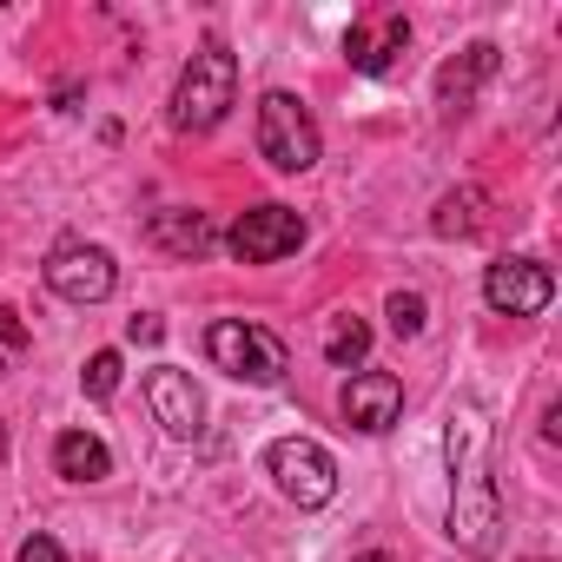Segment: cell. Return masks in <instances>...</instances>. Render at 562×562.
Listing matches in <instances>:
<instances>
[{
    "label": "cell",
    "mask_w": 562,
    "mask_h": 562,
    "mask_svg": "<svg viewBox=\"0 0 562 562\" xmlns=\"http://www.w3.org/2000/svg\"><path fill=\"white\" fill-rule=\"evenodd\" d=\"M80 384H87V397H93V404H106V397L120 391V351H93V358H87V371H80Z\"/></svg>",
    "instance_id": "ac0fdd59"
},
{
    "label": "cell",
    "mask_w": 562,
    "mask_h": 562,
    "mask_svg": "<svg viewBox=\"0 0 562 562\" xmlns=\"http://www.w3.org/2000/svg\"><path fill=\"white\" fill-rule=\"evenodd\" d=\"M0 345H8V351H27V325H21L14 305H0Z\"/></svg>",
    "instance_id": "44dd1931"
},
{
    "label": "cell",
    "mask_w": 562,
    "mask_h": 562,
    "mask_svg": "<svg viewBox=\"0 0 562 562\" xmlns=\"http://www.w3.org/2000/svg\"><path fill=\"white\" fill-rule=\"evenodd\" d=\"M351 562H391V555H384V549H364V555H351Z\"/></svg>",
    "instance_id": "7402d4cb"
},
{
    "label": "cell",
    "mask_w": 562,
    "mask_h": 562,
    "mask_svg": "<svg viewBox=\"0 0 562 562\" xmlns=\"http://www.w3.org/2000/svg\"><path fill=\"white\" fill-rule=\"evenodd\" d=\"M364 358H371V325L358 312H338L325 325V364L331 371H364Z\"/></svg>",
    "instance_id": "2e32d148"
},
{
    "label": "cell",
    "mask_w": 562,
    "mask_h": 562,
    "mask_svg": "<svg viewBox=\"0 0 562 562\" xmlns=\"http://www.w3.org/2000/svg\"><path fill=\"white\" fill-rule=\"evenodd\" d=\"M0 457H8V430H0Z\"/></svg>",
    "instance_id": "603a6c76"
},
{
    "label": "cell",
    "mask_w": 562,
    "mask_h": 562,
    "mask_svg": "<svg viewBox=\"0 0 562 562\" xmlns=\"http://www.w3.org/2000/svg\"><path fill=\"white\" fill-rule=\"evenodd\" d=\"M549 299H555V271L542 258H496L483 271V305L496 318H536L549 312Z\"/></svg>",
    "instance_id": "ba28073f"
},
{
    "label": "cell",
    "mask_w": 562,
    "mask_h": 562,
    "mask_svg": "<svg viewBox=\"0 0 562 562\" xmlns=\"http://www.w3.org/2000/svg\"><path fill=\"white\" fill-rule=\"evenodd\" d=\"M305 245V218L292 205H245L225 232V251L238 265H278V258H292Z\"/></svg>",
    "instance_id": "52a82bcc"
},
{
    "label": "cell",
    "mask_w": 562,
    "mask_h": 562,
    "mask_svg": "<svg viewBox=\"0 0 562 562\" xmlns=\"http://www.w3.org/2000/svg\"><path fill=\"white\" fill-rule=\"evenodd\" d=\"M496 67H503V54H496V41H470L463 54H450L443 67H437V106L457 120V113H470V100L496 80Z\"/></svg>",
    "instance_id": "8fae6325"
},
{
    "label": "cell",
    "mask_w": 562,
    "mask_h": 562,
    "mask_svg": "<svg viewBox=\"0 0 562 562\" xmlns=\"http://www.w3.org/2000/svg\"><path fill=\"white\" fill-rule=\"evenodd\" d=\"M166 338V325L153 318V312H139V318H126V345H159Z\"/></svg>",
    "instance_id": "ffe728a7"
},
{
    "label": "cell",
    "mask_w": 562,
    "mask_h": 562,
    "mask_svg": "<svg viewBox=\"0 0 562 562\" xmlns=\"http://www.w3.org/2000/svg\"><path fill=\"white\" fill-rule=\"evenodd\" d=\"M265 470H271V483L285 490L299 509H325V503L338 496V463H331V450L312 443V437H278V443L265 450Z\"/></svg>",
    "instance_id": "5b68a950"
},
{
    "label": "cell",
    "mask_w": 562,
    "mask_h": 562,
    "mask_svg": "<svg viewBox=\"0 0 562 562\" xmlns=\"http://www.w3.org/2000/svg\"><path fill=\"white\" fill-rule=\"evenodd\" d=\"M14 562H67V549H60L54 536H41V529H34V536L21 542V555H14Z\"/></svg>",
    "instance_id": "d6986e66"
},
{
    "label": "cell",
    "mask_w": 562,
    "mask_h": 562,
    "mask_svg": "<svg viewBox=\"0 0 562 562\" xmlns=\"http://www.w3.org/2000/svg\"><path fill=\"white\" fill-rule=\"evenodd\" d=\"M232 100H238V60H232L218 41H205V47L186 60L179 87H172V126H179V133H212V126L232 113Z\"/></svg>",
    "instance_id": "7a4b0ae2"
},
{
    "label": "cell",
    "mask_w": 562,
    "mask_h": 562,
    "mask_svg": "<svg viewBox=\"0 0 562 562\" xmlns=\"http://www.w3.org/2000/svg\"><path fill=\"white\" fill-rule=\"evenodd\" d=\"M443 457H450V516H443V529L463 555H490L496 529H503V496H496V476H490V417L476 404L450 411Z\"/></svg>",
    "instance_id": "6da1fadb"
},
{
    "label": "cell",
    "mask_w": 562,
    "mask_h": 562,
    "mask_svg": "<svg viewBox=\"0 0 562 562\" xmlns=\"http://www.w3.org/2000/svg\"><path fill=\"white\" fill-rule=\"evenodd\" d=\"M318 153H325V139H318V120L305 113L299 93H265L258 100V159L271 172H312Z\"/></svg>",
    "instance_id": "3957f363"
},
{
    "label": "cell",
    "mask_w": 562,
    "mask_h": 562,
    "mask_svg": "<svg viewBox=\"0 0 562 562\" xmlns=\"http://www.w3.org/2000/svg\"><path fill=\"white\" fill-rule=\"evenodd\" d=\"M384 318H391L397 338H424V325H430V299H424V292H391Z\"/></svg>",
    "instance_id": "e0dca14e"
},
{
    "label": "cell",
    "mask_w": 562,
    "mask_h": 562,
    "mask_svg": "<svg viewBox=\"0 0 562 562\" xmlns=\"http://www.w3.org/2000/svg\"><path fill=\"white\" fill-rule=\"evenodd\" d=\"M411 47V21L404 14H384L378 27H351L345 34V60L358 67V74H391V60Z\"/></svg>",
    "instance_id": "4fadbf2b"
},
{
    "label": "cell",
    "mask_w": 562,
    "mask_h": 562,
    "mask_svg": "<svg viewBox=\"0 0 562 562\" xmlns=\"http://www.w3.org/2000/svg\"><path fill=\"white\" fill-rule=\"evenodd\" d=\"M0 378H8V364H0Z\"/></svg>",
    "instance_id": "cb8c5ba5"
},
{
    "label": "cell",
    "mask_w": 562,
    "mask_h": 562,
    "mask_svg": "<svg viewBox=\"0 0 562 562\" xmlns=\"http://www.w3.org/2000/svg\"><path fill=\"white\" fill-rule=\"evenodd\" d=\"M146 238H153L159 251H172V258H205V251L218 245V225H212L205 212H192V205H166V212H153Z\"/></svg>",
    "instance_id": "7c38bea8"
},
{
    "label": "cell",
    "mask_w": 562,
    "mask_h": 562,
    "mask_svg": "<svg viewBox=\"0 0 562 562\" xmlns=\"http://www.w3.org/2000/svg\"><path fill=\"white\" fill-rule=\"evenodd\" d=\"M205 358L225 378H238V384H285V371H292L285 345H278L265 325H251V318H218L205 331Z\"/></svg>",
    "instance_id": "277c9868"
},
{
    "label": "cell",
    "mask_w": 562,
    "mask_h": 562,
    "mask_svg": "<svg viewBox=\"0 0 562 562\" xmlns=\"http://www.w3.org/2000/svg\"><path fill=\"white\" fill-rule=\"evenodd\" d=\"M146 404H153V424L172 443H192L205 430V397H199L192 371H179V364H153L146 371Z\"/></svg>",
    "instance_id": "9c48e42d"
},
{
    "label": "cell",
    "mask_w": 562,
    "mask_h": 562,
    "mask_svg": "<svg viewBox=\"0 0 562 562\" xmlns=\"http://www.w3.org/2000/svg\"><path fill=\"white\" fill-rule=\"evenodd\" d=\"M41 278H47V292L67 299V305H106L113 285H120V265H113L106 245H80V238H67V245L47 251Z\"/></svg>",
    "instance_id": "8992f818"
},
{
    "label": "cell",
    "mask_w": 562,
    "mask_h": 562,
    "mask_svg": "<svg viewBox=\"0 0 562 562\" xmlns=\"http://www.w3.org/2000/svg\"><path fill=\"white\" fill-rule=\"evenodd\" d=\"M430 232H437V238H483V232H490V192H476V186L443 192L437 212H430Z\"/></svg>",
    "instance_id": "9a60e30c"
},
{
    "label": "cell",
    "mask_w": 562,
    "mask_h": 562,
    "mask_svg": "<svg viewBox=\"0 0 562 562\" xmlns=\"http://www.w3.org/2000/svg\"><path fill=\"white\" fill-rule=\"evenodd\" d=\"M338 411H345V424H351V430L384 437V430L404 417V378H397V371H358V378L345 384Z\"/></svg>",
    "instance_id": "30bf717a"
},
{
    "label": "cell",
    "mask_w": 562,
    "mask_h": 562,
    "mask_svg": "<svg viewBox=\"0 0 562 562\" xmlns=\"http://www.w3.org/2000/svg\"><path fill=\"white\" fill-rule=\"evenodd\" d=\"M54 470L67 483H100V476H113V450L93 430H60L54 437Z\"/></svg>",
    "instance_id": "5bb4252c"
}]
</instances>
